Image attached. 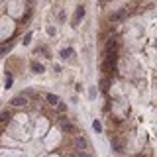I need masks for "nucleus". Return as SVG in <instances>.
<instances>
[{"mask_svg":"<svg viewBox=\"0 0 157 157\" xmlns=\"http://www.w3.org/2000/svg\"><path fill=\"white\" fill-rule=\"evenodd\" d=\"M83 18H85V6H78L77 12H75V22H73V26H77Z\"/></svg>","mask_w":157,"mask_h":157,"instance_id":"nucleus-1","label":"nucleus"},{"mask_svg":"<svg viewBox=\"0 0 157 157\" xmlns=\"http://www.w3.org/2000/svg\"><path fill=\"white\" fill-rule=\"evenodd\" d=\"M26 104H28V98H24V96L12 98V106H26Z\"/></svg>","mask_w":157,"mask_h":157,"instance_id":"nucleus-2","label":"nucleus"},{"mask_svg":"<svg viewBox=\"0 0 157 157\" xmlns=\"http://www.w3.org/2000/svg\"><path fill=\"white\" fill-rule=\"evenodd\" d=\"M75 145H77L78 149H85V147H86V141H85V137H77V139H75Z\"/></svg>","mask_w":157,"mask_h":157,"instance_id":"nucleus-3","label":"nucleus"},{"mask_svg":"<svg viewBox=\"0 0 157 157\" xmlns=\"http://www.w3.org/2000/svg\"><path fill=\"white\" fill-rule=\"evenodd\" d=\"M47 102H49V104H53V106H57V104H59V98L55 96V94H47Z\"/></svg>","mask_w":157,"mask_h":157,"instance_id":"nucleus-4","label":"nucleus"},{"mask_svg":"<svg viewBox=\"0 0 157 157\" xmlns=\"http://www.w3.org/2000/svg\"><path fill=\"white\" fill-rule=\"evenodd\" d=\"M32 69H33L35 73H43V65H39V63H33Z\"/></svg>","mask_w":157,"mask_h":157,"instance_id":"nucleus-5","label":"nucleus"},{"mask_svg":"<svg viewBox=\"0 0 157 157\" xmlns=\"http://www.w3.org/2000/svg\"><path fill=\"white\" fill-rule=\"evenodd\" d=\"M61 128H63L65 132H73V126L69 124V122H63V124H61Z\"/></svg>","mask_w":157,"mask_h":157,"instance_id":"nucleus-6","label":"nucleus"},{"mask_svg":"<svg viewBox=\"0 0 157 157\" xmlns=\"http://www.w3.org/2000/svg\"><path fill=\"white\" fill-rule=\"evenodd\" d=\"M92 128H94V132H102V126H100V122H92Z\"/></svg>","mask_w":157,"mask_h":157,"instance_id":"nucleus-7","label":"nucleus"},{"mask_svg":"<svg viewBox=\"0 0 157 157\" xmlns=\"http://www.w3.org/2000/svg\"><path fill=\"white\" fill-rule=\"evenodd\" d=\"M10 86H12V75L6 73V88H10Z\"/></svg>","mask_w":157,"mask_h":157,"instance_id":"nucleus-8","label":"nucleus"},{"mask_svg":"<svg viewBox=\"0 0 157 157\" xmlns=\"http://www.w3.org/2000/svg\"><path fill=\"white\" fill-rule=\"evenodd\" d=\"M69 55H71V49H69V47H67V49H61V57H63V59L69 57Z\"/></svg>","mask_w":157,"mask_h":157,"instance_id":"nucleus-9","label":"nucleus"},{"mask_svg":"<svg viewBox=\"0 0 157 157\" xmlns=\"http://www.w3.org/2000/svg\"><path fill=\"white\" fill-rule=\"evenodd\" d=\"M8 120H10V114H8V112H4V114H2V124H6Z\"/></svg>","mask_w":157,"mask_h":157,"instance_id":"nucleus-10","label":"nucleus"},{"mask_svg":"<svg viewBox=\"0 0 157 157\" xmlns=\"http://www.w3.org/2000/svg\"><path fill=\"white\" fill-rule=\"evenodd\" d=\"M30 41H32V33H28L26 37H24V43H26V45H28V43H30Z\"/></svg>","mask_w":157,"mask_h":157,"instance_id":"nucleus-11","label":"nucleus"},{"mask_svg":"<svg viewBox=\"0 0 157 157\" xmlns=\"http://www.w3.org/2000/svg\"><path fill=\"white\" fill-rule=\"evenodd\" d=\"M77 157H88V155H86L85 151H78V155H77Z\"/></svg>","mask_w":157,"mask_h":157,"instance_id":"nucleus-12","label":"nucleus"},{"mask_svg":"<svg viewBox=\"0 0 157 157\" xmlns=\"http://www.w3.org/2000/svg\"><path fill=\"white\" fill-rule=\"evenodd\" d=\"M100 2H102V4H104V2H106V0H100Z\"/></svg>","mask_w":157,"mask_h":157,"instance_id":"nucleus-13","label":"nucleus"},{"mask_svg":"<svg viewBox=\"0 0 157 157\" xmlns=\"http://www.w3.org/2000/svg\"><path fill=\"white\" fill-rule=\"evenodd\" d=\"M136 157H144V155H136Z\"/></svg>","mask_w":157,"mask_h":157,"instance_id":"nucleus-14","label":"nucleus"}]
</instances>
